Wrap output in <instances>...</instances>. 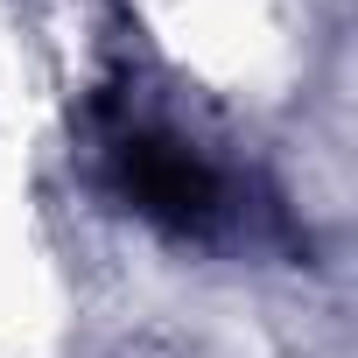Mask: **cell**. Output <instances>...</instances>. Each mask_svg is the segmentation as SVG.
<instances>
[{
  "label": "cell",
  "instance_id": "1",
  "mask_svg": "<svg viewBox=\"0 0 358 358\" xmlns=\"http://www.w3.org/2000/svg\"><path fill=\"white\" fill-rule=\"evenodd\" d=\"M113 183L162 232H204L218 218V176H211V162L190 141L155 134V127H141V134H127L113 148Z\"/></svg>",
  "mask_w": 358,
  "mask_h": 358
}]
</instances>
